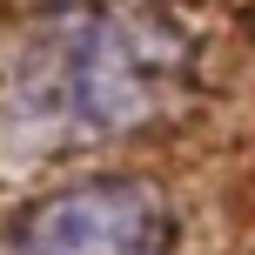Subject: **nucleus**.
I'll list each match as a JSON object with an SVG mask.
<instances>
[{
    "label": "nucleus",
    "instance_id": "f257e3e1",
    "mask_svg": "<svg viewBox=\"0 0 255 255\" xmlns=\"http://www.w3.org/2000/svg\"><path fill=\"white\" fill-rule=\"evenodd\" d=\"M175 88V40L141 13H67L34 40L13 81V121L34 141L128 134Z\"/></svg>",
    "mask_w": 255,
    "mask_h": 255
},
{
    "label": "nucleus",
    "instance_id": "f03ea898",
    "mask_svg": "<svg viewBox=\"0 0 255 255\" xmlns=\"http://www.w3.org/2000/svg\"><path fill=\"white\" fill-rule=\"evenodd\" d=\"M13 255H175V208L148 175H88L20 208Z\"/></svg>",
    "mask_w": 255,
    "mask_h": 255
},
{
    "label": "nucleus",
    "instance_id": "7ed1b4c3",
    "mask_svg": "<svg viewBox=\"0 0 255 255\" xmlns=\"http://www.w3.org/2000/svg\"><path fill=\"white\" fill-rule=\"evenodd\" d=\"M54 7H88V0H54Z\"/></svg>",
    "mask_w": 255,
    "mask_h": 255
}]
</instances>
